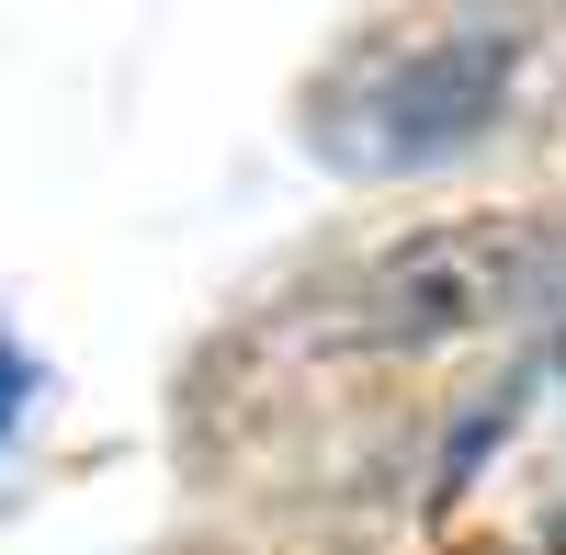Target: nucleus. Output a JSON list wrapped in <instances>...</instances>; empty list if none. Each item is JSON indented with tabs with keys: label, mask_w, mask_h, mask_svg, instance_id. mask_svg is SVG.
<instances>
[{
	"label": "nucleus",
	"mask_w": 566,
	"mask_h": 555,
	"mask_svg": "<svg viewBox=\"0 0 566 555\" xmlns=\"http://www.w3.org/2000/svg\"><path fill=\"white\" fill-rule=\"evenodd\" d=\"M533 69H544V23L533 12L408 23V34L352 45V57L306 91V125H317V148L340 170H363V181L442 170L464 148H488V136L533 103Z\"/></svg>",
	"instance_id": "obj_1"
},
{
	"label": "nucleus",
	"mask_w": 566,
	"mask_h": 555,
	"mask_svg": "<svg viewBox=\"0 0 566 555\" xmlns=\"http://www.w3.org/2000/svg\"><path fill=\"white\" fill-rule=\"evenodd\" d=\"M544 284H555V239L533 216L419 227V239L374 250L328 295V341H352V352H442V341H476L499 317H522Z\"/></svg>",
	"instance_id": "obj_2"
},
{
	"label": "nucleus",
	"mask_w": 566,
	"mask_h": 555,
	"mask_svg": "<svg viewBox=\"0 0 566 555\" xmlns=\"http://www.w3.org/2000/svg\"><path fill=\"white\" fill-rule=\"evenodd\" d=\"M23 408H34V352H23L12 329H0V442L23 431Z\"/></svg>",
	"instance_id": "obj_3"
}]
</instances>
